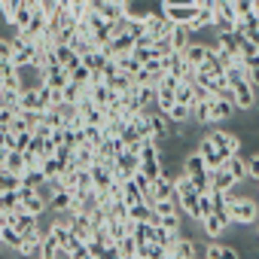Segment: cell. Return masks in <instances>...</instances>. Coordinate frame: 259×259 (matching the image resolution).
<instances>
[{"label":"cell","mask_w":259,"mask_h":259,"mask_svg":"<svg viewBox=\"0 0 259 259\" xmlns=\"http://www.w3.org/2000/svg\"><path fill=\"white\" fill-rule=\"evenodd\" d=\"M229 89L235 92V110H253V107H256V89L250 85L247 76L238 79V82H232Z\"/></svg>","instance_id":"8992f818"},{"label":"cell","mask_w":259,"mask_h":259,"mask_svg":"<svg viewBox=\"0 0 259 259\" xmlns=\"http://www.w3.org/2000/svg\"><path fill=\"white\" fill-rule=\"evenodd\" d=\"M210 49H217V46H210V43H201V40H192L189 46H186V61L192 64V67H198L207 55H210Z\"/></svg>","instance_id":"e0dca14e"},{"label":"cell","mask_w":259,"mask_h":259,"mask_svg":"<svg viewBox=\"0 0 259 259\" xmlns=\"http://www.w3.org/2000/svg\"><path fill=\"white\" fill-rule=\"evenodd\" d=\"M183 174L195 183L198 192H207V189H210V168L204 165V159H201L198 153L183 156Z\"/></svg>","instance_id":"7a4b0ae2"},{"label":"cell","mask_w":259,"mask_h":259,"mask_svg":"<svg viewBox=\"0 0 259 259\" xmlns=\"http://www.w3.org/2000/svg\"><path fill=\"white\" fill-rule=\"evenodd\" d=\"M229 226H232V220H229L226 213H210V217L201 220V232H204L207 238H220Z\"/></svg>","instance_id":"4fadbf2b"},{"label":"cell","mask_w":259,"mask_h":259,"mask_svg":"<svg viewBox=\"0 0 259 259\" xmlns=\"http://www.w3.org/2000/svg\"><path fill=\"white\" fill-rule=\"evenodd\" d=\"M168 116H171L174 125H183L186 119H192V107H186V104H174V107L168 110Z\"/></svg>","instance_id":"e575fe53"},{"label":"cell","mask_w":259,"mask_h":259,"mask_svg":"<svg viewBox=\"0 0 259 259\" xmlns=\"http://www.w3.org/2000/svg\"><path fill=\"white\" fill-rule=\"evenodd\" d=\"M101 141H104V128H98V125H85V144L98 147Z\"/></svg>","instance_id":"7bdbcfd3"},{"label":"cell","mask_w":259,"mask_h":259,"mask_svg":"<svg viewBox=\"0 0 259 259\" xmlns=\"http://www.w3.org/2000/svg\"><path fill=\"white\" fill-rule=\"evenodd\" d=\"M70 207H73V192L70 189H61V192H55L49 198V210H55V213H64Z\"/></svg>","instance_id":"d4e9b609"},{"label":"cell","mask_w":259,"mask_h":259,"mask_svg":"<svg viewBox=\"0 0 259 259\" xmlns=\"http://www.w3.org/2000/svg\"><path fill=\"white\" fill-rule=\"evenodd\" d=\"M122 201H125L128 207H132V204H141V201H144V192L138 189V183H135V177L122 183Z\"/></svg>","instance_id":"83f0119b"},{"label":"cell","mask_w":259,"mask_h":259,"mask_svg":"<svg viewBox=\"0 0 259 259\" xmlns=\"http://www.w3.org/2000/svg\"><path fill=\"white\" fill-rule=\"evenodd\" d=\"M226 210H229V220L235 226H244V229H253L259 223V207L253 198L247 195H235V189L226 192Z\"/></svg>","instance_id":"6da1fadb"},{"label":"cell","mask_w":259,"mask_h":259,"mask_svg":"<svg viewBox=\"0 0 259 259\" xmlns=\"http://www.w3.org/2000/svg\"><path fill=\"white\" fill-rule=\"evenodd\" d=\"M174 98H177V104L195 107V92H192V82H177V89H174Z\"/></svg>","instance_id":"1f68e13d"},{"label":"cell","mask_w":259,"mask_h":259,"mask_svg":"<svg viewBox=\"0 0 259 259\" xmlns=\"http://www.w3.org/2000/svg\"><path fill=\"white\" fill-rule=\"evenodd\" d=\"M13 226H16V232H19V235H22V238H25V235H31V232H34V229H40V217H37V213H31V210H25V207H22V210H19V213H16V223H13Z\"/></svg>","instance_id":"2e32d148"},{"label":"cell","mask_w":259,"mask_h":259,"mask_svg":"<svg viewBox=\"0 0 259 259\" xmlns=\"http://www.w3.org/2000/svg\"><path fill=\"white\" fill-rule=\"evenodd\" d=\"M22 7H28V10H40V0H22Z\"/></svg>","instance_id":"6f0895ef"},{"label":"cell","mask_w":259,"mask_h":259,"mask_svg":"<svg viewBox=\"0 0 259 259\" xmlns=\"http://www.w3.org/2000/svg\"><path fill=\"white\" fill-rule=\"evenodd\" d=\"M253 238H256V241H259V223H256V226H253Z\"/></svg>","instance_id":"91938a15"},{"label":"cell","mask_w":259,"mask_h":259,"mask_svg":"<svg viewBox=\"0 0 259 259\" xmlns=\"http://www.w3.org/2000/svg\"><path fill=\"white\" fill-rule=\"evenodd\" d=\"M0 247H4V223H0Z\"/></svg>","instance_id":"6125c7cd"},{"label":"cell","mask_w":259,"mask_h":259,"mask_svg":"<svg viewBox=\"0 0 259 259\" xmlns=\"http://www.w3.org/2000/svg\"><path fill=\"white\" fill-rule=\"evenodd\" d=\"M0 107H4V104H0Z\"/></svg>","instance_id":"e7e4bbea"},{"label":"cell","mask_w":259,"mask_h":259,"mask_svg":"<svg viewBox=\"0 0 259 259\" xmlns=\"http://www.w3.org/2000/svg\"><path fill=\"white\" fill-rule=\"evenodd\" d=\"M101 259H125V256L119 253V247H116V244H110V247L104 250V256H101Z\"/></svg>","instance_id":"9f6ffc18"},{"label":"cell","mask_w":259,"mask_h":259,"mask_svg":"<svg viewBox=\"0 0 259 259\" xmlns=\"http://www.w3.org/2000/svg\"><path fill=\"white\" fill-rule=\"evenodd\" d=\"M132 55H135V58H138L141 64H150V61H159V58H162L156 46H138V43H135V49H132Z\"/></svg>","instance_id":"4dcf8cb0"},{"label":"cell","mask_w":259,"mask_h":259,"mask_svg":"<svg viewBox=\"0 0 259 259\" xmlns=\"http://www.w3.org/2000/svg\"><path fill=\"white\" fill-rule=\"evenodd\" d=\"M43 238H46L43 229H34L31 235H25L22 244H19V256H25V259H37V256H40V247H43Z\"/></svg>","instance_id":"8fae6325"},{"label":"cell","mask_w":259,"mask_h":259,"mask_svg":"<svg viewBox=\"0 0 259 259\" xmlns=\"http://www.w3.org/2000/svg\"><path fill=\"white\" fill-rule=\"evenodd\" d=\"M4 168H7L10 174H16V177H25V171H28L25 156H22L19 150H10V156H7V162H4Z\"/></svg>","instance_id":"4316f807"},{"label":"cell","mask_w":259,"mask_h":259,"mask_svg":"<svg viewBox=\"0 0 259 259\" xmlns=\"http://www.w3.org/2000/svg\"><path fill=\"white\" fill-rule=\"evenodd\" d=\"M125 259H144V256H125Z\"/></svg>","instance_id":"be15d7a7"},{"label":"cell","mask_w":259,"mask_h":259,"mask_svg":"<svg viewBox=\"0 0 259 259\" xmlns=\"http://www.w3.org/2000/svg\"><path fill=\"white\" fill-rule=\"evenodd\" d=\"M43 174H46V180H52V177H58L61 171H64V165L55 159V156H49V159H43V168H40Z\"/></svg>","instance_id":"f35d334b"},{"label":"cell","mask_w":259,"mask_h":259,"mask_svg":"<svg viewBox=\"0 0 259 259\" xmlns=\"http://www.w3.org/2000/svg\"><path fill=\"white\" fill-rule=\"evenodd\" d=\"M210 101H213V98H210ZM210 101H198V104L192 107L195 125H207V122H210Z\"/></svg>","instance_id":"836d02e7"},{"label":"cell","mask_w":259,"mask_h":259,"mask_svg":"<svg viewBox=\"0 0 259 259\" xmlns=\"http://www.w3.org/2000/svg\"><path fill=\"white\" fill-rule=\"evenodd\" d=\"M210 213H213V198H210V189H207V192L198 195V223L204 217H210Z\"/></svg>","instance_id":"60d3db41"},{"label":"cell","mask_w":259,"mask_h":259,"mask_svg":"<svg viewBox=\"0 0 259 259\" xmlns=\"http://www.w3.org/2000/svg\"><path fill=\"white\" fill-rule=\"evenodd\" d=\"M226 168L232 171V177H235L238 183H244V180H247V159H244L241 153L229 156V159H226Z\"/></svg>","instance_id":"603a6c76"},{"label":"cell","mask_w":259,"mask_h":259,"mask_svg":"<svg viewBox=\"0 0 259 259\" xmlns=\"http://www.w3.org/2000/svg\"><path fill=\"white\" fill-rule=\"evenodd\" d=\"M58 7H61V0H40V10H43V13H46L49 19H52V16L58 13Z\"/></svg>","instance_id":"816d5d0a"},{"label":"cell","mask_w":259,"mask_h":259,"mask_svg":"<svg viewBox=\"0 0 259 259\" xmlns=\"http://www.w3.org/2000/svg\"><path fill=\"white\" fill-rule=\"evenodd\" d=\"M43 183H46L43 171H25V177H22V186H28V189H40Z\"/></svg>","instance_id":"ab89813d"},{"label":"cell","mask_w":259,"mask_h":259,"mask_svg":"<svg viewBox=\"0 0 259 259\" xmlns=\"http://www.w3.org/2000/svg\"><path fill=\"white\" fill-rule=\"evenodd\" d=\"M235 13H238V19L250 16L253 13V0H235Z\"/></svg>","instance_id":"f907efd6"},{"label":"cell","mask_w":259,"mask_h":259,"mask_svg":"<svg viewBox=\"0 0 259 259\" xmlns=\"http://www.w3.org/2000/svg\"><path fill=\"white\" fill-rule=\"evenodd\" d=\"M70 162H73L79 171H89V168L98 162V147H92V144H82V147H76Z\"/></svg>","instance_id":"5bb4252c"},{"label":"cell","mask_w":259,"mask_h":259,"mask_svg":"<svg viewBox=\"0 0 259 259\" xmlns=\"http://www.w3.org/2000/svg\"><path fill=\"white\" fill-rule=\"evenodd\" d=\"M235 186H238V180L232 177V171H229L226 165L210 171V189H217V192H229V189H235Z\"/></svg>","instance_id":"9a60e30c"},{"label":"cell","mask_w":259,"mask_h":259,"mask_svg":"<svg viewBox=\"0 0 259 259\" xmlns=\"http://www.w3.org/2000/svg\"><path fill=\"white\" fill-rule=\"evenodd\" d=\"M16 189H22V177L10 174L7 168H0V192H16Z\"/></svg>","instance_id":"d6a6232c"},{"label":"cell","mask_w":259,"mask_h":259,"mask_svg":"<svg viewBox=\"0 0 259 259\" xmlns=\"http://www.w3.org/2000/svg\"><path fill=\"white\" fill-rule=\"evenodd\" d=\"M16 119V107H0V128H10Z\"/></svg>","instance_id":"681fc988"},{"label":"cell","mask_w":259,"mask_h":259,"mask_svg":"<svg viewBox=\"0 0 259 259\" xmlns=\"http://www.w3.org/2000/svg\"><path fill=\"white\" fill-rule=\"evenodd\" d=\"M253 13H256V16H259V0H253Z\"/></svg>","instance_id":"94428289"},{"label":"cell","mask_w":259,"mask_h":259,"mask_svg":"<svg viewBox=\"0 0 259 259\" xmlns=\"http://www.w3.org/2000/svg\"><path fill=\"white\" fill-rule=\"evenodd\" d=\"M116 247L122 256H138V238L135 235H125L122 241H116Z\"/></svg>","instance_id":"74e56055"},{"label":"cell","mask_w":259,"mask_h":259,"mask_svg":"<svg viewBox=\"0 0 259 259\" xmlns=\"http://www.w3.org/2000/svg\"><path fill=\"white\" fill-rule=\"evenodd\" d=\"M104 250H107V244H101V241H89V253H92V259H101Z\"/></svg>","instance_id":"db71d44e"},{"label":"cell","mask_w":259,"mask_h":259,"mask_svg":"<svg viewBox=\"0 0 259 259\" xmlns=\"http://www.w3.org/2000/svg\"><path fill=\"white\" fill-rule=\"evenodd\" d=\"M207 138L223 150V156H226V159H229V156H235V153H241V138H238V135H232V132H220V128H210Z\"/></svg>","instance_id":"ba28073f"},{"label":"cell","mask_w":259,"mask_h":259,"mask_svg":"<svg viewBox=\"0 0 259 259\" xmlns=\"http://www.w3.org/2000/svg\"><path fill=\"white\" fill-rule=\"evenodd\" d=\"M116 61V67L122 70V73H132V76H138L141 70H144V64L135 58V55H122V58H113Z\"/></svg>","instance_id":"f1b7e54d"},{"label":"cell","mask_w":259,"mask_h":259,"mask_svg":"<svg viewBox=\"0 0 259 259\" xmlns=\"http://www.w3.org/2000/svg\"><path fill=\"white\" fill-rule=\"evenodd\" d=\"M135 43H138V40H135L132 34H128V31H125V34H119V37H113V40H110V43L104 46V52H107L110 58H122V55H132V49H135Z\"/></svg>","instance_id":"30bf717a"},{"label":"cell","mask_w":259,"mask_h":259,"mask_svg":"<svg viewBox=\"0 0 259 259\" xmlns=\"http://www.w3.org/2000/svg\"><path fill=\"white\" fill-rule=\"evenodd\" d=\"M95 186H92V171H79L76 174V189L73 192H92Z\"/></svg>","instance_id":"f6af8a7d"},{"label":"cell","mask_w":259,"mask_h":259,"mask_svg":"<svg viewBox=\"0 0 259 259\" xmlns=\"http://www.w3.org/2000/svg\"><path fill=\"white\" fill-rule=\"evenodd\" d=\"M67 253H70L73 259H92V253H89V241H76Z\"/></svg>","instance_id":"7dc6e473"},{"label":"cell","mask_w":259,"mask_h":259,"mask_svg":"<svg viewBox=\"0 0 259 259\" xmlns=\"http://www.w3.org/2000/svg\"><path fill=\"white\" fill-rule=\"evenodd\" d=\"M232 116H235V104L232 101H223V98L210 101V122H226Z\"/></svg>","instance_id":"ffe728a7"},{"label":"cell","mask_w":259,"mask_h":259,"mask_svg":"<svg viewBox=\"0 0 259 259\" xmlns=\"http://www.w3.org/2000/svg\"><path fill=\"white\" fill-rule=\"evenodd\" d=\"M171 46H174V52H186V46L195 40V34L186 28V25H174V31H171Z\"/></svg>","instance_id":"d6986e66"},{"label":"cell","mask_w":259,"mask_h":259,"mask_svg":"<svg viewBox=\"0 0 259 259\" xmlns=\"http://www.w3.org/2000/svg\"><path fill=\"white\" fill-rule=\"evenodd\" d=\"M70 79H73V82H82V85H89V79H92V70H89L85 64H76V67L70 70Z\"/></svg>","instance_id":"ee69618b"},{"label":"cell","mask_w":259,"mask_h":259,"mask_svg":"<svg viewBox=\"0 0 259 259\" xmlns=\"http://www.w3.org/2000/svg\"><path fill=\"white\" fill-rule=\"evenodd\" d=\"M19 201H22V207H25V210L37 213V217H43V213L49 210V201H46L37 189H28V186H22V189H19Z\"/></svg>","instance_id":"9c48e42d"},{"label":"cell","mask_w":259,"mask_h":259,"mask_svg":"<svg viewBox=\"0 0 259 259\" xmlns=\"http://www.w3.org/2000/svg\"><path fill=\"white\" fill-rule=\"evenodd\" d=\"M89 171H92V186H95V192H107V189L113 186V171H110V168L92 165Z\"/></svg>","instance_id":"ac0fdd59"},{"label":"cell","mask_w":259,"mask_h":259,"mask_svg":"<svg viewBox=\"0 0 259 259\" xmlns=\"http://www.w3.org/2000/svg\"><path fill=\"white\" fill-rule=\"evenodd\" d=\"M13 46H16V52H13L16 67H34V61H37V46H34L31 40H25L19 31L13 34Z\"/></svg>","instance_id":"5b68a950"},{"label":"cell","mask_w":259,"mask_h":259,"mask_svg":"<svg viewBox=\"0 0 259 259\" xmlns=\"http://www.w3.org/2000/svg\"><path fill=\"white\" fill-rule=\"evenodd\" d=\"M19 244H22V235L16 232V226H4V247L19 253Z\"/></svg>","instance_id":"8d00e7d4"},{"label":"cell","mask_w":259,"mask_h":259,"mask_svg":"<svg viewBox=\"0 0 259 259\" xmlns=\"http://www.w3.org/2000/svg\"><path fill=\"white\" fill-rule=\"evenodd\" d=\"M204 259H223V244H207L204 247Z\"/></svg>","instance_id":"f5cc1de1"},{"label":"cell","mask_w":259,"mask_h":259,"mask_svg":"<svg viewBox=\"0 0 259 259\" xmlns=\"http://www.w3.org/2000/svg\"><path fill=\"white\" fill-rule=\"evenodd\" d=\"M159 0H122V16L128 22H147L153 19L162 7H156Z\"/></svg>","instance_id":"3957f363"},{"label":"cell","mask_w":259,"mask_h":259,"mask_svg":"<svg viewBox=\"0 0 259 259\" xmlns=\"http://www.w3.org/2000/svg\"><path fill=\"white\" fill-rule=\"evenodd\" d=\"M52 259H73V256H70V253H67V250H58V253H55V256H52Z\"/></svg>","instance_id":"680465c9"},{"label":"cell","mask_w":259,"mask_h":259,"mask_svg":"<svg viewBox=\"0 0 259 259\" xmlns=\"http://www.w3.org/2000/svg\"><path fill=\"white\" fill-rule=\"evenodd\" d=\"M150 128H153V141H156L159 147H165V141L174 138V122H171V116L162 113V110H150Z\"/></svg>","instance_id":"277c9868"},{"label":"cell","mask_w":259,"mask_h":259,"mask_svg":"<svg viewBox=\"0 0 259 259\" xmlns=\"http://www.w3.org/2000/svg\"><path fill=\"white\" fill-rule=\"evenodd\" d=\"M244 67H247V79H250V85L259 89V55H253Z\"/></svg>","instance_id":"b9f144b4"},{"label":"cell","mask_w":259,"mask_h":259,"mask_svg":"<svg viewBox=\"0 0 259 259\" xmlns=\"http://www.w3.org/2000/svg\"><path fill=\"white\" fill-rule=\"evenodd\" d=\"M31 141H34V132H28V128H25V132H16V150L19 153H25L31 147Z\"/></svg>","instance_id":"bcb514c9"},{"label":"cell","mask_w":259,"mask_h":259,"mask_svg":"<svg viewBox=\"0 0 259 259\" xmlns=\"http://www.w3.org/2000/svg\"><path fill=\"white\" fill-rule=\"evenodd\" d=\"M107 61H110V55H107L104 49H92V52L82 55V64H85L92 73H101V70L107 67Z\"/></svg>","instance_id":"44dd1931"},{"label":"cell","mask_w":259,"mask_h":259,"mask_svg":"<svg viewBox=\"0 0 259 259\" xmlns=\"http://www.w3.org/2000/svg\"><path fill=\"white\" fill-rule=\"evenodd\" d=\"M195 153H198V156L204 159V165H207L210 171H213V168H223V165H226V156H223V150H220V147H217V144H213V141H210L207 135H204V138L198 141V150H195Z\"/></svg>","instance_id":"52a82bcc"},{"label":"cell","mask_w":259,"mask_h":259,"mask_svg":"<svg viewBox=\"0 0 259 259\" xmlns=\"http://www.w3.org/2000/svg\"><path fill=\"white\" fill-rule=\"evenodd\" d=\"M73 235L79 241H92V223H89V213H73V223H70Z\"/></svg>","instance_id":"484cf974"},{"label":"cell","mask_w":259,"mask_h":259,"mask_svg":"<svg viewBox=\"0 0 259 259\" xmlns=\"http://www.w3.org/2000/svg\"><path fill=\"white\" fill-rule=\"evenodd\" d=\"M174 104H177V98H174V89H168V85H159V95H156V110L168 113Z\"/></svg>","instance_id":"f546056e"},{"label":"cell","mask_w":259,"mask_h":259,"mask_svg":"<svg viewBox=\"0 0 259 259\" xmlns=\"http://www.w3.org/2000/svg\"><path fill=\"white\" fill-rule=\"evenodd\" d=\"M82 95H85V85H82V82H73V79H70V82L64 85V101L79 104V98H82Z\"/></svg>","instance_id":"d590c367"},{"label":"cell","mask_w":259,"mask_h":259,"mask_svg":"<svg viewBox=\"0 0 259 259\" xmlns=\"http://www.w3.org/2000/svg\"><path fill=\"white\" fill-rule=\"evenodd\" d=\"M153 192H156L159 201L174 198V177H171V174H162L159 180H153Z\"/></svg>","instance_id":"cb8c5ba5"},{"label":"cell","mask_w":259,"mask_h":259,"mask_svg":"<svg viewBox=\"0 0 259 259\" xmlns=\"http://www.w3.org/2000/svg\"><path fill=\"white\" fill-rule=\"evenodd\" d=\"M162 7H198V0H162Z\"/></svg>","instance_id":"11a10c76"},{"label":"cell","mask_w":259,"mask_h":259,"mask_svg":"<svg viewBox=\"0 0 259 259\" xmlns=\"http://www.w3.org/2000/svg\"><path fill=\"white\" fill-rule=\"evenodd\" d=\"M55 58H58V64H61L64 70H73L76 64H82V58H79L70 46H55Z\"/></svg>","instance_id":"7402d4cb"},{"label":"cell","mask_w":259,"mask_h":259,"mask_svg":"<svg viewBox=\"0 0 259 259\" xmlns=\"http://www.w3.org/2000/svg\"><path fill=\"white\" fill-rule=\"evenodd\" d=\"M247 180H256L259 183V153L247 159Z\"/></svg>","instance_id":"c3c4849f"},{"label":"cell","mask_w":259,"mask_h":259,"mask_svg":"<svg viewBox=\"0 0 259 259\" xmlns=\"http://www.w3.org/2000/svg\"><path fill=\"white\" fill-rule=\"evenodd\" d=\"M162 16L171 19L174 25H192L198 16V7H162Z\"/></svg>","instance_id":"7c38bea8"}]
</instances>
